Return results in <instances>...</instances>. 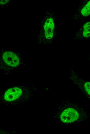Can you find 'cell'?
<instances>
[{
    "mask_svg": "<svg viewBox=\"0 0 90 134\" xmlns=\"http://www.w3.org/2000/svg\"><path fill=\"white\" fill-rule=\"evenodd\" d=\"M57 115L60 123L67 127L86 120L90 113L78 103L67 100L60 104Z\"/></svg>",
    "mask_w": 90,
    "mask_h": 134,
    "instance_id": "cell-1",
    "label": "cell"
},
{
    "mask_svg": "<svg viewBox=\"0 0 90 134\" xmlns=\"http://www.w3.org/2000/svg\"><path fill=\"white\" fill-rule=\"evenodd\" d=\"M39 28L37 43L44 45L51 44L57 34L56 18L53 11L48 10L44 13L40 22Z\"/></svg>",
    "mask_w": 90,
    "mask_h": 134,
    "instance_id": "cell-2",
    "label": "cell"
},
{
    "mask_svg": "<svg viewBox=\"0 0 90 134\" xmlns=\"http://www.w3.org/2000/svg\"><path fill=\"white\" fill-rule=\"evenodd\" d=\"M0 68L5 73L18 71L24 68V59L19 53L11 48H3L0 51Z\"/></svg>",
    "mask_w": 90,
    "mask_h": 134,
    "instance_id": "cell-3",
    "label": "cell"
},
{
    "mask_svg": "<svg viewBox=\"0 0 90 134\" xmlns=\"http://www.w3.org/2000/svg\"><path fill=\"white\" fill-rule=\"evenodd\" d=\"M70 79L73 84L79 89L90 101V81L84 80L72 69Z\"/></svg>",
    "mask_w": 90,
    "mask_h": 134,
    "instance_id": "cell-4",
    "label": "cell"
},
{
    "mask_svg": "<svg viewBox=\"0 0 90 134\" xmlns=\"http://www.w3.org/2000/svg\"><path fill=\"white\" fill-rule=\"evenodd\" d=\"M90 16V0H84L79 5L74 14L71 17L75 23Z\"/></svg>",
    "mask_w": 90,
    "mask_h": 134,
    "instance_id": "cell-5",
    "label": "cell"
},
{
    "mask_svg": "<svg viewBox=\"0 0 90 134\" xmlns=\"http://www.w3.org/2000/svg\"><path fill=\"white\" fill-rule=\"evenodd\" d=\"M90 37V20L84 24L72 36L74 40L85 39Z\"/></svg>",
    "mask_w": 90,
    "mask_h": 134,
    "instance_id": "cell-6",
    "label": "cell"
},
{
    "mask_svg": "<svg viewBox=\"0 0 90 134\" xmlns=\"http://www.w3.org/2000/svg\"><path fill=\"white\" fill-rule=\"evenodd\" d=\"M22 93V89L18 87H14L10 88L5 92L4 98L8 102H11L16 100L19 98Z\"/></svg>",
    "mask_w": 90,
    "mask_h": 134,
    "instance_id": "cell-7",
    "label": "cell"
},
{
    "mask_svg": "<svg viewBox=\"0 0 90 134\" xmlns=\"http://www.w3.org/2000/svg\"><path fill=\"white\" fill-rule=\"evenodd\" d=\"M10 0H0V6L1 7H3L7 6L10 2Z\"/></svg>",
    "mask_w": 90,
    "mask_h": 134,
    "instance_id": "cell-8",
    "label": "cell"
}]
</instances>
